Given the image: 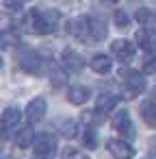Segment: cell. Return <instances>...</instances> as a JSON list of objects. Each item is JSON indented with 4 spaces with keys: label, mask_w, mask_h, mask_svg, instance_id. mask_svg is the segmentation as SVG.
<instances>
[{
    "label": "cell",
    "mask_w": 156,
    "mask_h": 159,
    "mask_svg": "<svg viewBox=\"0 0 156 159\" xmlns=\"http://www.w3.org/2000/svg\"><path fill=\"white\" fill-rule=\"evenodd\" d=\"M113 129L119 133V137H132L134 135V126H132V120H130V113L128 111H119L113 116Z\"/></svg>",
    "instance_id": "cell-7"
},
{
    "label": "cell",
    "mask_w": 156,
    "mask_h": 159,
    "mask_svg": "<svg viewBox=\"0 0 156 159\" xmlns=\"http://www.w3.org/2000/svg\"><path fill=\"white\" fill-rule=\"evenodd\" d=\"M35 137H37V135L33 133V126L28 124V126L20 129V133L15 135V144H18V148H28V146H33Z\"/></svg>",
    "instance_id": "cell-18"
},
{
    "label": "cell",
    "mask_w": 156,
    "mask_h": 159,
    "mask_svg": "<svg viewBox=\"0 0 156 159\" xmlns=\"http://www.w3.org/2000/svg\"><path fill=\"white\" fill-rule=\"evenodd\" d=\"M44 16V26H46V33H54L59 29V22H61V13L57 9H50V11H41Z\"/></svg>",
    "instance_id": "cell-17"
},
{
    "label": "cell",
    "mask_w": 156,
    "mask_h": 159,
    "mask_svg": "<svg viewBox=\"0 0 156 159\" xmlns=\"http://www.w3.org/2000/svg\"><path fill=\"white\" fill-rule=\"evenodd\" d=\"M143 72H147V74L156 72V57H154V55H147V57L143 59Z\"/></svg>",
    "instance_id": "cell-24"
},
{
    "label": "cell",
    "mask_w": 156,
    "mask_h": 159,
    "mask_svg": "<svg viewBox=\"0 0 156 159\" xmlns=\"http://www.w3.org/2000/svg\"><path fill=\"white\" fill-rule=\"evenodd\" d=\"M152 159H156V148H154V150H152Z\"/></svg>",
    "instance_id": "cell-27"
},
{
    "label": "cell",
    "mask_w": 156,
    "mask_h": 159,
    "mask_svg": "<svg viewBox=\"0 0 156 159\" xmlns=\"http://www.w3.org/2000/svg\"><path fill=\"white\" fill-rule=\"evenodd\" d=\"M111 50H113V55L119 63H128V61L134 59V46L128 39H115L111 44Z\"/></svg>",
    "instance_id": "cell-6"
},
{
    "label": "cell",
    "mask_w": 156,
    "mask_h": 159,
    "mask_svg": "<svg viewBox=\"0 0 156 159\" xmlns=\"http://www.w3.org/2000/svg\"><path fill=\"white\" fill-rule=\"evenodd\" d=\"M106 148H108V152L115 157V159H132V155H134V148L128 144V142H124V139H108V144H106Z\"/></svg>",
    "instance_id": "cell-10"
},
{
    "label": "cell",
    "mask_w": 156,
    "mask_h": 159,
    "mask_svg": "<svg viewBox=\"0 0 156 159\" xmlns=\"http://www.w3.org/2000/svg\"><path fill=\"white\" fill-rule=\"evenodd\" d=\"M87 26H89V37L91 42H102L106 35H108V29H106V22L98 16H87Z\"/></svg>",
    "instance_id": "cell-8"
},
{
    "label": "cell",
    "mask_w": 156,
    "mask_h": 159,
    "mask_svg": "<svg viewBox=\"0 0 156 159\" xmlns=\"http://www.w3.org/2000/svg\"><path fill=\"white\" fill-rule=\"evenodd\" d=\"M67 98H70L72 105H85L87 98H89V89L85 85H72L67 89Z\"/></svg>",
    "instance_id": "cell-15"
},
{
    "label": "cell",
    "mask_w": 156,
    "mask_h": 159,
    "mask_svg": "<svg viewBox=\"0 0 156 159\" xmlns=\"http://www.w3.org/2000/svg\"><path fill=\"white\" fill-rule=\"evenodd\" d=\"M46 111H48L46 100H44V98H33V100L26 105V120H28L31 124L41 122V120H44V116H46Z\"/></svg>",
    "instance_id": "cell-9"
},
{
    "label": "cell",
    "mask_w": 156,
    "mask_h": 159,
    "mask_svg": "<svg viewBox=\"0 0 156 159\" xmlns=\"http://www.w3.org/2000/svg\"><path fill=\"white\" fill-rule=\"evenodd\" d=\"M20 118L22 116H20V111L15 107L5 109L2 116H0V135H2V137H11L15 133V129L20 126Z\"/></svg>",
    "instance_id": "cell-3"
},
{
    "label": "cell",
    "mask_w": 156,
    "mask_h": 159,
    "mask_svg": "<svg viewBox=\"0 0 156 159\" xmlns=\"http://www.w3.org/2000/svg\"><path fill=\"white\" fill-rule=\"evenodd\" d=\"M100 2H102V5H115L117 0H100Z\"/></svg>",
    "instance_id": "cell-26"
},
{
    "label": "cell",
    "mask_w": 156,
    "mask_h": 159,
    "mask_svg": "<svg viewBox=\"0 0 156 159\" xmlns=\"http://www.w3.org/2000/svg\"><path fill=\"white\" fill-rule=\"evenodd\" d=\"M139 113H141V120H143L147 126L156 129V100H145V102H141Z\"/></svg>",
    "instance_id": "cell-14"
},
{
    "label": "cell",
    "mask_w": 156,
    "mask_h": 159,
    "mask_svg": "<svg viewBox=\"0 0 156 159\" xmlns=\"http://www.w3.org/2000/svg\"><path fill=\"white\" fill-rule=\"evenodd\" d=\"M20 44V33L15 29H2L0 31V50H11Z\"/></svg>",
    "instance_id": "cell-12"
},
{
    "label": "cell",
    "mask_w": 156,
    "mask_h": 159,
    "mask_svg": "<svg viewBox=\"0 0 156 159\" xmlns=\"http://www.w3.org/2000/svg\"><path fill=\"white\" fill-rule=\"evenodd\" d=\"M137 44L141 50H145L147 55H156V33L152 31H139L137 33Z\"/></svg>",
    "instance_id": "cell-11"
},
{
    "label": "cell",
    "mask_w": 156,
    "mask_h": 159,
    "mask_svg": "<svg viewBox=\"0 0 156 159\" xmlns=\"http://www.w3.org/2000/svg\"><path fill=\"white\" fill-rule=\"evenodd\" d=\"M61 159H89V155H85V152H82V150H78V148L67 146V148H63Z\"/></svg>",
    "instance_id": "cell-21"
},
{
    "label": "cell",
    "mask_w": 156,
    "mask_h": 159,
    "mask_svg": "<svg viewBox=\"0 0 156 159\" xmlns=\"http://www.w3.org/2000/svg\"><path fill=\"white\" fill-rule=\"evenodd\" d=\"M0 68H2V59H0Z\"/></svg>",
    "instance_id": "cell-29"
},
{
    "label": "cell",
    "mask_w": 156,
    "mask_h": 159,
    "mask_svg": "<svg viewBox=\"0 0 156 159\" xmlns=\"http://www.w3.org/2000/svg\"><path fill=\"white\" fill-rule=\"evenodd\" d=\"M124 85H126V89H128V96L134 98V96H139V94L145 92V85H147V83H145V79H143L141 72L130 70V72H126V81H124Z\"/></svg>",
    "instance_id": "cell-5"
},
{
    "label": "cell",
    "mask_w": 156,
    "mask_h": 159,
    "mask_svg": "<svg viewBox=\"0 0 156 159\" xmlns=\"http://www.w3.org/2000/svg\"><path fill=\"white\" fill-rule=\"evenodd\" d=\"M33 150L37 157H44V159H50L54 157L57 152V137L50 135V133H39L33 142Z\"/></svg>",
    "instance_id": "cell-2"
},
{
    "label": "cell",
    "mask_w": 156,
    "mask_h": 159,
    "mask_svg": "<svg viewBox=\"0 0 156 159\" xmlns=\"http://www.w3.org/2000/svg\"><path fill=\"white\" fill-rule=\"evenodd\" d=\"M33 159H44V157H37V155H35V157H33Z\"/></svg>",
    "instance_id": "cell-28"
},
{
    "label": "cell",
    "mask_w": 156,
    "mask_h": 159,
    "mask_svg": "<svg viewBox=\"0 0 156 159\" xmlns=\"http://www.w3.org/2000/svg\"><path fill=\"white\" fill-rule=\"evenodd\" d=\"M119 102V98L115 96V94H102L100 98H98V105H95V111H100V113H108V111H113L115 109V105Z\"/></svg>",
    "instance_id": "cell-16"
},
{
    "label": "cell",
    "mask_w": 156,
    "mask_h": 159,
    "mask_svg": "<svg viewBox=\"0 0 156 159\" xmlns=\"http://www.w3.org/2000/svg\"><path fill=\"white\" fill-rule=\"evenodd\" d=\"M134 16H137V22H139L145 31L156 33V11H152V9H139Z\"/></svg>",
    "instance_id": "cell-13"
},
{
    "label": "cell",
    "mask_w": 156,
    "mask_h": 159,
    "mask_svg": "<svg viewBox=\"0 0 156 159\" xmlns=\"http://www.w3.org/2000/svg\"><path fill=\"white\" fill-rule=\"evenodd\" d=\"M82 144L87 146V148H95L98 146V139H95V129L93 126H85V131H82Z\"/></svg>",
    "instance_id": "cell-20"
},
{
    "label": "cell",
    "mask_w": 156,
    "mask_h": 159,
    "mask_svg": "<svg viewBox=\"0 0 156 159\" xmlns=\"http://www.w3.org/2000/svg\"><path fill=\"white\" fill-rule=\"evenodd\" d=\"M89 66H91V70L98 72V74H108V72H111V57H106V55H95Z\"/></svg>",
    "instance_id": "cell-19"
},
{
    "label": "cell",
    "mask_w": 156,
    "mask_h": 159,
    "mask_svg": "<svg viewBox=\"0 0 156 159\" xmlns=\"http://www.w3.org/2000/svg\"><path fill=\"white\" fill-rule=\"evenodd\" d=\"M18 63H20V68H22L24 72L35 74V76H41V74L46 72V61H44L41 55H39L37 50H33V48H24V50H20V55H18Z\"/></svg>",
    "instance_id": "cell-1"
},
{
    "label": "cell",
    "mask_w": 156,
    "mask_h": 159,
    "mask_svg": "<svg viewBox=\"0 0 156 159\" xmlns=\"http://www.w3.org/2000/svg\"><path fill=\"white\" fill-rule=\"evenodd\" d=\"M61 63H63V70L65 72H72V74H78L85 68V59L76 50H70V48H65L61 52Z\"/></svg>",
    "instance_id": "cell-4"
},
{
    "label": "cell",
    "mask_w": 156,
    "mask_h": 159,
    "mask_svg": "<svg viewBox=\"0 0 156 159\" xmlns=\"http://www.w3.org/2000/svg\"><path fill=\"white\" fill-rule=\"evenodd\" d=\"M113 22H115L117 29H126V26L130 24V18H128L124 11H115V13H113Z\"/></svg>",
    "instance_id": "cell-22"
},
{
    "label": "cell",
    "mask_w": 156,
    "mask_h": 159,
    "mask_svg": "<svg viewBox=\"0 0 156 159\" xmlns=\"http://www.w3.org/2000/svg\"><path fill=\"white\" fill-rule=\"evenodd\" d=\"M59 131H61L65 137H76V124H74L72 120H67V122H61V124H59Z\"/></svg>",
    "instance_id": "cell-23"
},
{
    "label": "cell",
    "mask_w": 156,
    "mask_h": 159,
    "mask_svg": "<svg viewBox=\"0 0 156 159\" xmlns=\"http://www.w3.org/2000/svg\"><path fill=\"white\" fill-rule=\"evenodd\" d=\"M22 2H24V0H5V7L9 11H20L22 9Z\"/></svg>",
    "instance_id": "cell-25"
}]
</instances>
